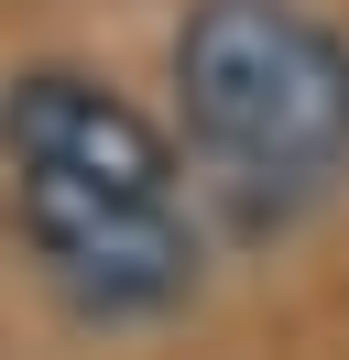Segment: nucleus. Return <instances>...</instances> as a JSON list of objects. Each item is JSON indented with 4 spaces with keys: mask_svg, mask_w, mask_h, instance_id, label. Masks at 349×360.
I'll use <instances>...</instances> for the list:
<instances>
[{
    "mask_svg": "<svg viewBox=\"0 0 349 360\" xmlns=\"http://www.w3.org/2000/svg\"><path fill=\"white\" fill-rule=\"evenodd\" d=\"M0 186H11V229L65 316L153 328L196 295L208 251H196L186 197H99V186H44V175H0Z\"/></svg>",
    "mask_w": 349,
    "mask_h": 360,
    "instance_id": "2",
    "label": "nucleus"
},
{
    "mask_svg": "<svg viewBox=\"0 0 349 360\" xmlns=\"http://www.w3.org/2000/svg\"><path fill=\"white\" fill-rule=\"evenodd\" d=\"M0 175L44 186H99V197H186V153L131 88H109L99 66H11L0 77Z\"/></svg>",
    "mask_w": 349,
    "mask_h": 360,
    "instance_id": "3",
    "label": "nucleus"
},
{
    "mask_svg": "<svg viewBox=\"0 0 349 360\" xmlns=\"http://www.w3.org/2000/svg\"><path fill=\"white\" fill-rule=\"evenodd\" d=\"M186 153L251 229H284L349 175V33L305 0H186L164 44Z\"/></svg>",
    "mask_w": 349,
    "mask_h": 360,
    "instance_id": "1",
    "label": "nucleus"
}]
</instances>
